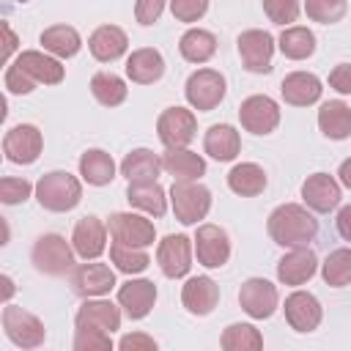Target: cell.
<instances>
[{
	"instance_id": "cell-4",
	"label": "cell",
	"mask_w": 351,
	"mask_h": 351,
	"mask_svg": "<svg viewBox=\"0 0 351 351\" xmlns=\"http://www.w3.org/2000/svg\"><path fill=\"white\" fill-rule=\"evenodd\" d=\"M30 261L41 274L60 277L74 266V247H69V241L58 233H44L36 239Z\"/></svg>"
},
{
	"instance_id": "cell-36",
	"label": "cell",
	"mask_w": 351,
	"mask_h": 351,
	"mask_svg": "<svg viewBox=\"0 0 351 351\" xmlns=\"http://www.w3.org/2000/svg\"><path fill=\"white\" fill-rule=\"evenodd\" d=\"M90 93H93V99H96L99 104H104V107H118V104L126 101L129 88H126V82H123L118 74H112V71H96V74L90 77Z\"/></svg>"
},
{
	"instance_id": "cell-2",
	"label": "cell",
	"mask_w": 351,
	"mask_h": 351,
	"mask_svg": "<svg viewBox=\"0 0 351 351\" xmlns=\"http://www.w3.org/2000/svg\"><path fill=\"white\" fill-rule=\"evenodd\" d=\"M36 197L47 211H71L82 197V184L66 170H52L38 178Z\"/></svg>"
},
{
	"instance_id": "cell-22",
	"label": "cell",
	"mask_w": 351,
	"mask_h": 351,
	"mask_svg": "<svg viewBox=\"0 0 351 351\" xmlns=\"http://www.w3.org/2000/svg\"><path fill=\"white\" fill-rule=\"evenodd\" d=\"M321 80L310 71H291L288 77H282L280 82V93L288 104L293 107H307V104H315L321 99Z\"/></svg>"
},
{
	"instance_id": "cell-24",
	"label": "cell",
	"mask_w": 351,
	"mask_h": 351,
	"mask_svg": "<svg viewBox=\"0 0 351 351\" xmlns=\"http://www.w3.org/2000/svg\"><path fill=\"white\" fill-rule=\"evenodd\" d=\"M77 326H93V329H104V332H115L121 329V310L107 302V299H85L82 307L74 315Z\"/></svg>"
},
{
	"instance_id": "cell-19",
	"label": "cell",
	"mask_w": 351,
	"mask_h": 351,
	"mask_svg": "<svg viewBox=\"0 0 351 351\" xmlns=\"http://www.w3.org/2000/svg\"><path fill=\"white\" fill-rule=\"evenodd\" d=\"M318 269V258L310 247H293L277 261V280L282 285H302Z\"/></svg>"
},
{
	"instance_id": "cell-27",
	"label": "cell",
	"mask_w": 351,
	"mask_h": 351,
	"mask_svg": "<svg viewBox=\"0 0 351 351\" xmlns=\"http://www.w3.org/2000/svg\"><path fill=\"white\" fill-rule=\"evenodd\" d=\"M203 148L211 159L217 162H230L239 156L241 151V137L239 132L230 126V123H214L208 132H206V140H203Z\"/></svg>"
},
{
	"instance_id": "cell-48",
	"label": "cell",
	"mask_w": 351,
	"mask_h": 351,
	"mask_svg": "<svg viewBox=\"0 0 351 351\" xmlns=\"http://www.w3.org/2000/svg\"><path fill=\"white\" fill-rule=\"evenodd\" d=\"M329 85L337 93H351V63H337L329 71Z\"/></svg>"
},
{
	"instance_id": "cell-12",
	"label": "cell",
	"mask_w": 351,
	"mask_h": 351,
	"mask_svg": "<svg viewBox=\"0 0 351 351\" xmlns=\"http://www.w3.org/2000/svg\"><path fill=\"white\" fill-rule=\"evenodd\" d=\"M239 304L250 318L263 321L277 310V288L263 277H250L241 282Z\"/></svg>"
},
{
	"instance_id": "cell-54",
	"label": "cell",
	"mask_w": 351,
	"mask_h": 351,
	"mask_svg": "<svg viewBox=\"0 0 351 351\" xmlns=\"http://www.w3.org/2000/svg\"><path fill=\"white\" fill-rule=\"evenodd\" d=\"M19 3H27V0H19Z\"/></svg>"
},
{
	"instance_id": "cell-23",
	"label": "cell",
	"mask_w": 351,
	"mask_h": 351,
	"mask_svg": "<svg viewBox=\"0 0 351 351\" xmlns=\"http://www.w3.org/2000/svg\"><path fill=\"white\" fill-rule=\"evenodd\" d=\"M181 302L192 315H208L219 302V285L211 277H192L181 288Z\"/></svg>"
},
{
	"instance_id": "cell-7",
	"label": "cell",
	"mask_w": 351,
	"mask_h": 351,
	"mask_svg": "<svg viewBox=\"0 0 351 351\" xmlns=\"http://www.w3.org/2000/svg\"><path fill=\"white\" fill-rule=\"evenodd\" d=\"M197 121L192 110L184 107H167L156 121V134L165 143V148H186L195 140Z\"/></svg>"
},
{
	"instance_id": "cell-14",
	"label": "cell",
	"mask_w": 351,
	"mask_h": 351,
	"mask_svg": "<svg viewBox=\"0 0 351 351\" xmlns=\"http://www.w3.org/2000/svg\"><path fill=\"white\" fill-rule=\"evenodd\" d=\"M156 261H159V269L165 277L170 280H178L189 271L192 266V244L184 233H170L159 241V250H156Z\"/></svg>"
},
{
	"instance_id": "cell-50",
	"label": "cell",
	"mask_w": 351,
	"mask_h": 351,
	"mask_svg": "<svg viewBox=\"0 0 351 351\" xmlns=\"http://www.w3.org/2000/svg\"><path fill=\"white\" fill-rule=\"evenodd\" d=\"M335 225H337V233H340L346 241H351V206H343V208L337 211Z\"/></svg>"
},
{
	"instance_id": "cell-21",
	"label": "cell",
	"mask_w": 351,
	"mask_h": 351,
	"mask_svg": "<svg viewBox=\"0 0 351 351\" xmlns=\"http://www.w3.org/2000/svg\"><path fill=\"white\" fill-rule=\"evenodd\" d=\"M165 74V58L154 47H140L126 58V77L137 85H151L162 80Z\"/></svg>"
},
{
	"instance_id": "cell-40",
	"label": "cell",
	"mask_w": 351,
	"mask_h": 351,
	"mask_svg": "<svg viewBox=\"0 0 351 351\" xmlns=\"http://www.w3.org/2000/svg\"><path fill=\"white\" fill-rule=\"evenodd\" d=\"M321 277L326 285L332 288H343L351 282V250L340 247V250H332L326 255V261L321 263Z\"/></svg>"
},
{
	"instance_id": "cell-44",
	"label": "cell",
	"mask_w": 351,
	"mask_h": 351,
	"mask_svg": "<svg viewBox=\"0 0 351 351\" xmlns=\"http://www.w3.org/2000/svg\"><path fill=\"white\" fill-rule=\"evenodd\" d=\"M30 181L25 178H14V176H5L0 178V200L5 206H16V203H25L30 197Z\"/></svg>"
},
{
	"instance_id": "cell-17",
	"label": "cell",
	"mask_w": 351,
	"mask_h": 351,
	"mask_svg": "<svg viewBox=\"0 0 351 351\" xmlns=\"http://www.w3.org/2000/svg\"><path fill=\"white\" fill-rule=\"evenodd\" d=\"M71 247L80 258L85 261H96L104 250H107V225L99 217H82L74 225L71 233Z\"/></svg>"
},
{
	"instance_id": "cell-39",
	"label": "cell",
	"mask_w": 351,
	"mask_h": 351,
	"mask_svg": "<svg viewBox=\"0 0 351 351\" xmlns=\"http://www.w3.org/2000/svg\"><path fill=\"white\" fill-rule=\"evenodd\" d=\"M219 346L225 351H258L263 348V337L252 324H230L222 332Z\"/></svg>"
},
{
	"instance_id": "cell-18",
	"label": "cell",
	"mask_w": 351,
	"mask_h": 351,
	"mask_svg": "<svg viewBox=\"0 0 351 351\" xmlns=\"http://www.w3.org/2000/svg\"><path fill=\"white\" fill-rule=\"evenodd\" d=\"M282 310H285V321L296 332H313V329H318L321 315H324L321 313V302L310 291H293L285 299Z\"/></svg>"
},
{
	"instance_id": "cell-35",
	"label": "cell",
	"mask_w": 351,
	"mask_h": 351,
	"mask_svg": "<svg viewBox=\"0 0 351 351\" xmlns=\"http://www.w3.org/2000/svg\"><path fill=\"white\" fill-rule=\"evenodd\" d=\"M178 52H181V58L189 60V63H206V60L217 52V38H214V33H208V30H203V27H192V30H186V33L181 36Z\"/></svg>"
},
{
	"instance_id": "cell-6",
	"label": "cell",
	"mask_w": 351,
	"mask_h": 351,
	"mask_svg": "<svg viewBox=\"0 0 351 351\" xmlns=\"http://www.w3.org/2000/svg\"><path fill=\"white\" fill-rule=\"evenodd\" d=\"M184 93L195 110L208 112L225 99V77L214 69H197L195 74H189Z\"/></svg>"
},
{
	"instance_id": "cell-10",
	"label": "cell",
	"mask_w": 351,
	"mask_h": 351,
	"mask_svg": "<svg viewBox=\"0 0 351 351\" xmlns=\"http://www.w3.org/2000/svg\"><path fill=\"white\" fill-rule=\"evenodd\" d=\"M107 230H110L112 241L132 244V247H148L156 239L154 222L145 219V217H140V214H132V211H115V214H110Z\"/></svg>"
},
{
	"instance_id": "cell-8",
	"label": "cell",
	"mask_w": 351,
	"mask_h": 351,
	"mask_svg": "<svg viewBox=\"0 0 351 351\" xmlns=\"http://www.w3.org/2000/svg\"><path fill=\"white\" fill-rule=\"evenodd\" d=\"M241 63L252 74H269L271 71V55H274V38L266 30H244L236 38Z\"/></svg>"
},
{
	"instance_id": "cell-28",
	"label": "cell",
	"mask_w": 351,
	"mask_h": 351,
	"mask_svg": "<svg viewBox=\"0 0 351 351\" xmlns=\"http://www.w3.org/2000/svg\"><path fill=\"white\" fill-rule=\"evenodd\" d=\"M162 167L176 178V181H197L206 173V162L200 154L186 151V148H167L162 154Z\"/></svg>"
},
{
	"instance_id": "cell-34",
	"label": "cell",
	"mask_w": 351,
	"mask_h": 351,
	"mask_svg": "<svg viewBox=\"0 0 351 351\" xmlns=\"http://www.w3.org/2000/svg\"><path fill=\"white\" fill-rule=\"evenodd\" d=\"M41 47L55 58H74L82 47V38L71 25H52L41 33Z\"/></svg>"
},
{
	"instance_id": "cell-26",
	"label": "cell",
	"mask_w": 351,
	"mask_h": 351,
	"mask_svg": "<svg viewBox=\"0 0 351 351\" xmlns=\"http://www.w3.org/2000/svg\"><path fill=\"white\" fill-rule=\"evenodd\" d=\"M30 80H36V82H44V85H58L60 80H63V66H60V60H55L52 55H44V52H38V49H25V52H19V58L14 60Z\"/></svg>"
},
{
	"instance_id": "cell-1",
	"label": "cell",
	"mask_w": 351,
	"mask_h": 351,
	"mask_svg": "<svg viewBox=\"0 0 351 351\" xmlns=\"http://www.w3.org/2000/svg\"><path fill=\"white\" fill-rule=\"evenodd\" d=\"M266 230H269V236H271L274 244L293 250V247H307L315 239L318 222H315V217L304 206H299V203H282V206H277L269 214Z\"/></svg>"
},
{
	"instance_id": "cell-20",
	"label": "cell",
	"mask_w": 351,
	"mask_h": 351,
	"mask_svg": "<svg viewBox=\"0 0 351 351\" xmlns=\"http://www.w3.org/2000/svg\"><path fill=\"white\" fill-rule=\"evenodd\" d=\"M156 302V285L151 280H129L118 288V304L132 321H140L151 313Z\"/></svg>"
},
{
	"instance_id": "cell-5",
	"label": "cell",
	"mask_w": 351,
	"mask_h": 351,
	"mask_svg": "<svg viewBox=\"0 0 351 351\" xmlns=\"http://www.w3.org/2000/svg\"><path fill=\"white\" fill-rule=\"evenodd\" d=\"M3 329H5V337L19 348H38L44 343V337H47L44 324L33 313H27V310H22L16 304H5Z\"/></svg>"
},
{
	"instance_id": "cell-30",
	"label": "cell",
	"mask_w": 351,
	"mask_h": 351,
	"mask_svg": "<svg viewBox=\"0 0 351 351\" xmlns=\"http://www.w3.org/2000/svg\"><path fill=\"white\" fill-rule=\"evenodd\" d=\"M126 200H129V206H134V208H140L145 214H154V217H162L165 208H167L165 189L156 181H129Z\"/></svg>"
},
{
	"instance_id": "cell-9",
	"label": "cell",
	"mask_w": 351,
	"mask_h": 351,
	"mask_svg": "<svg viewBox=\"0 0 351 351\" xmlns=\"http://www.w3.org/2000/svg\"><path fill=\"white\" fill-rule=\"evenodd\" d=\"M41 145H44L41 132L33 123H19L8 129L3 137V154L14 165H33L41 156Z\"/></svg>"
},
{
	"instance_id": "cell-42",
	"label": "cell",
	"mask_w": 351,
	"mask_h": 351,
	"mask_svg": "<svg viewBox=\"0 0 351 351\" xmlns=\"http://www.w3.org/2000/svg\"><path fill=\"white\" fill-rule=\"evenodd\" d=\"M74 348L77 351H110L112 348V340H110V332H104V329L77 326Z\"/></svg>"
},
{
	"instance_id": "cell-31",
	"label": "cell",
	"mask_w": 351,
	"mask_h": 351,
	"mask_svg": "<svg viewBox=\"0 0 351 351\" xmlns=\"http://www.w3.org/2000/svg\"><path fill=\"white\" fill-rule=\"evenodd\" d=\"M159 170H165L162 167V159L154 151H148V148H134L121 162V173L129 181H156Z\"/></svg>"
},
{
	"instance_id": "cell-33",
	"label": "cell",
	"mask_w": 351,
	"mask_h": 351,
	"mask_svg": "<svg viewBox=\"0 0 351 351\" xmlns=\"http://www.w3.org/2000/svg\"><path fill=\"white\" fill-rule=\"evenodd\" d=\"M80 176L93 186H104V184H110L115 178V162H112V156L107 151L90 148V151H85L80 156Z\"/></svg>"
},
{
	"instance_id": "cell-53",
	"label": "cell",
	"mask_w": 351,
	"mask_h": 351,
	"mask_svg": "<svg viewBox=\"0 0 351 351\" xmlns=\"http://www.w3.org/2000/svg\"><path fill=\"white\" fill-rule=\"evenodd\" d=\"M3 285H5V296H11V293H14V282H11V277H3Z\"/></svg>"
},
{
	"instance_id": "cell-13",
	"label": "cell",
	"mask_w": 351,
	"mask_h": 351,
	"mask_svg": "<svg viewBox=\"0 0 351 351\" xmlns=\"http://www.w3.org/2000/svg\"><path fill=\"white\" fill-rule=\"evenodd\" d=\"M195 255L206 269H219L230 258V239L219 225H200L195 233Z\"/></svg>"
},
{
	"instance_id": "cell-29",
	"label": "cell",
	"mask_w": 351,
	"mask_h": 351,
	"mask_svg": "<svg viewBox=\"0 0 351 351\" xmlns=\"http://www.w3.org/2000/svg\"><path fill=\"white\" fill-rule=\"evenodd\" d=\"M318 129L329 140H346L351 137V107L340 99L324 101L318 110Z\"/></svg>"
},
{
	"instance_id": "cell-16",
	"label": "cell",
	"mask_w": 351,
	"mask_h": 351,
	"mask_svg": "<svg viewBox=\"0 0 351 351\" xmlns=\"http://www.w3.org/2000/svg\"><path fill=\"white\" fill-rule=\"evenodd\" d=\"M302 197H304L307 208H313L318 214H329L332 208L340 206L343 195H340V184L329 173H313L302 184Z\"/></svg>"
},
{
	"instance_id": "cell-3",
	"label": "cell",
	"mask_w": 351,
	"mask_h": 351,
	"mask_svg": "<svg viewBox=\"0 0 351 351\" xmlns=\"http://www.w3.org/2000/svg\"><path fill=\"white\" fill-rule=\"evenodd\" d=\"M170 203H173V214L181 225H195L208 214L211 192L197 181H173Z\"/></svg>"
},
{
	"instance_id": "cell-37",
	"label": "cell",
	"mask_w": 351,
	"mask_h": 351,
	"mask_svg": "<svg viewBox=\"0 0 351 351\" xmlns=\"http://www.w3.org/2000/svg\"><path fill=\"white\" fill-rule=\"evenodd\" d=\"M277 44H280V52L285 58H291V60H304V58H310L315 52V36H313V30H307L302 25L285 27L280 33Z\"/></svg>"
},
{
	"instance_id": "cell-45",
	"label": "cell",
	"mask_w": 351,
	"mask_h": 351,
	"mask_svg": "<svg viewBox=\"0 0 351 351\" xmlns=\"http://www.w3.org/2000/svg\"><path fill=\"white\" fill-rule=\"evenodd\" d=\"M170 11L178 22H197L208 11V0H170Z\"/></svg>"
},
{
	"instance_id": "cell-46",
	"label": "cell",
	"mask_w": 351,
	"mask_h": 351,
	"mask_svg": "<svg viewBox=\"0 0 351 351\" xmlns=\"http://www.w3.org/2000/svg\"><path fill=\"white\" fill-rule=\"evenodd\" d=\"M36 85H38V82H36V80H30V77L16 66V63H11V66H8V71H5V88H8L11 93H19V96H22V93H30Z\"/></svg>"
},
{
	"instance_id": "cell-41",
	"label": "cell",
	"mask_w": 351,
	"mask_h": 351,
	"mask_svg": "<svg viewBox=\"0 0 351 351\" xmlns=\"http://www.w3.org/2000/svg\"><path fill=\"white\" fill-rule=\"evenodd\" d=\"M346 11H348V0H304V14L321 25L340 22Z\"/></svg>"
},
{
	"instance_id": "cell-25",
	"label": "cell",
	"mask_w": 351,
	"mask_h": 351,
	"mask_svg": "<svg viewBox=\"0 0 351 351\" xmlns=\"http://www.w3.org/2000/svg\"><path fill=\"white\" fill-rule=\"evenodd\" d=\"M129 47V38L126 33L118 27V25H101L90 33L88 38V49L90 55L99 60V63H110V60H118Z\"/></svg>"
},
{
	"instance_id": "cell-52",
	"label": "cell",
	"mask_w": 351,
	"mask_h": 351,
	"mask_svg": "<svg viewBox=\"0 0 351 351\" xmlns=\"http://www.w3.org/2000/svg\"><path fill=\"white\" fill-rule=\"evenodd\" d=\"M337 176H340V184L351 189V159H346V162L340 165V170H337Z\"/></svg>"
},
{
	"instance_id": "cell-32",
	"label": "cell",
	"mask_w": 351,
	"mask_h": 351,
	"mask_svg": "<svg viewBox=\"0 0 351 351\" xmlns=\"http://www.w3.org/2000/svg\"><path fill=\"white\" fill-rule=\"evenodd\" d=\"M228 186L241 197H255L266 189V170L255 162H241L228 173Z\"/></svg>"
},
{
	"instance_id": "cell-11",
	"label": "cell",
	"mask_w": 351,
	"mask_h": 351,
	"mask_svg": "<svg viewBox=\"0 0 351 351\" xmlns=\"http://www.w3.org/2000/svg\"><path fill=\"white\" fill-rule=\"evenodd\" d=\"M239 121L252 134H271L277 129V123H280V107H277L274 99L255 93V96H247L241 101Z\"/></svg>"
},
{
	"instance_id": "cell-15",
	"label": "cell",
	"mask_w": 351,
	"mask_h": 351,
	"mask_svg": "<svg viewBox=\"0 0 351 351\" xmlns=\"http://www.w3.org/2000/svg\"><path fill=\"white\" fill-rule=\"evenodd\" d=\"M115 285V271L107 263H80L71 271V291L77 296H104Z\"/></svg>"
},
{
	"instance_id": "cell-49",
	"label": "cell",
	"mask_w": 351,
	"mask_h": 351,
	"mask_svg": "<svg viewBox=\"0 0 351 351\" xmlns=\"http://www.w3.org/2000/svg\"><path fill=\"white\" fill-rule=\"evenodd\" d=\"M118 348H123V351H137V348L154 351L156 348V340L148 337V335H143V332H134V335H123L121 343H118Z\"/></svg>"
},
{
	"instance_id": "cell-47",
	"label": "cell",
	"mask_w": 351,
	"mask_h": 351,
	"mask_svg": "<svg viewBox=\"0 0 351 351\" xmlns=\"http://www.w3.org/2000/svg\"><path fill=\"white\" fill-rule=\"evenodd\" d=\"M165 11V0H137L134 3V16L140 25H154Z\"/></svg>"
},
{
	"instance_id": "cell-43",
	"label": "cell",
	"mask_w": 351,
	"mask_h": 351,
	"mask_svg": "<svg viewBox=\"0 0 351 351\" xmlns=\"http://www.w3.org/2000/svg\"><path fill=\"white\" fill-rule=\"evenodd\" d=\"M263 11L274 25H291L296 22L302 5L299 0H263Z\"/></svg>"
},
{
	"instance_id": "cell-51",
	"label": "cell",
	"mask_w": 351,
	"mask_h": 351,
	"mask_svg": "<svg viewBox=\"0 0 351 351\" xmlns=\"http://www.w3.org/2000/svg\"><path fill=\"white\" fill-rule=\"evenodd\" d=\"M0 30H3V38H5V41H3V60L8 63L11 52L16 49V36H14V30L8 27V22H3V25H0Z\"/></svg>"
},
{
	"instance_id": "cell-38",
	"label": "cell",
	"mask_w": 351,
	"mask_h": 351,
	"mask_svg": "<svg viewBox=\"0 0 351 351\" xmlns=\"http://www.w3.org/2000/svg\"><path fill=\"white\" fill-rule=\"evenodd\" d=\"M110 261H112L115 269L123 271V274H140V271H145L148 263H151L145 247H132V244H121V241H112V247H110Z\"/></svg>"
}]
</instances>
